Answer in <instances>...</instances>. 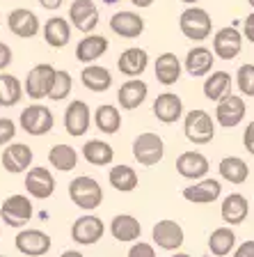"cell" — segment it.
<instances>
[{"instance_id": "obj_1", "label": "cell", "mask_w": 254, "mask_h": 257, "mask_svg": "<svg viewBox=\"0 0 254 257\" xmlns=\"http://www.w3.org/2000/svg\"><path fill=\"white\" fill-rule=\"evenodd\" d=\"M183 134L192 145H208L215 138V122L211 112L204 108H192L188 115H183Z\"/></svg>"}, {"instance_id": "obj_2", "label": "cell", "mask_w": 254, "mask_h": 257, "mask_svg": "<svg viewBox=\"0 0 254 257\" xmlns=\"http://www.w3.org/2000/svg\"><path fill=\"white\" fill-rule=\"evenodd\" d=\"M179 28L185 39H190V42H204V39L211 37V32H213L211 14H208L206 10H201V7H188V10H183L179 16Z\"/></svg>"}, {"instance_id": "obj_3", "label": "cell", "mask_w": 254, "mask_h": 257, "mask_svg": "<svg viewBox=\"0 0 254 257\" xmlns=\"http://www.w3.org/2000/svg\"><path fill=\"white\" fill-rule=\"evenodd\" d=\"M69 198L76 207L92 211V209L101 207V202H103V188L94 177L80 175L69 184Z\"/></svg>"}, {"instance_id": "obj_4", "label": "cell", "mask_w": 254, "mask_h": 257, "mask_svg": "<svg viewBox=\"0 0 254 257\" xmlns=\"http://www.w3.org/2000/svg\"><path fill=\"white\" fill-rule=\"evenodd\" d=\"M165 156V143L158 134H140L138 138L133 140V159L138 161L140 166L151 168L156 163H160Z\"/></svg>"}, {"instance_id": "obj_5", "label": "cell", "mask_w": 254, "mask_h": 257, "mask_svg": "<svg viewBox=\"0 0 254 257\" xmlns=\"http://www.w3.org/2000/svg\"><path fill=\"white\" fill-rule=\"evenodd\" d=\"M55 76H58V69L53 64L42 62V64H35L30 71H28V78H26V94L30 99H48L51 90H53V83H55Z\"/></svg>"}, {"instance_id": "obj_6", "label": "cell", "mask_w": 254, "mask_h": 257, "mask_svg": "<svg viewBox=\"0 0 254 257\" xmlns=\"http://www.w3.org/2000/svg\"><path fill=\"white\" fill-rule=\"evenodd\" d=\"M32 202L28 195H10V198L3 200L0 204V218L3 223L10 225V227H16V230H21L30 223L32 218Z\"/></svg>"}, {"instance_id": "obj_7", "label": "cell", "mask_w": 254, "mask_h": 257, "mask_svg": "<svg viewBox=\"0 0 254 257\" xmlns=\"http://www.w3.org/2000/svg\"><path fill=\"white\" fill-rule=\"evenodd\" d=\"M19 124H21L23 134L28 136H46L55 124L53 112L48 110L42 103H35V106H28L21 110L19 115Z\"/></svg>"}, {"instance_id": "obj_8", "label": "cell", "mask_w": 254, "mask_h": 257, "mask_svg": "<svg viewBox=\"0 0 254 257\" xmlns=\"http://www.w3.org/2000/svg\"><path fill=\"white\" fill-rule=\"evenodd\" d=\"M103 232H106V225L94 214L80 216V218H76L74 225H71V239H74V243H78V246H94V243H99Z\"/></svg>"}, {"instance_id": "obj_9", "label": "cell", "mask_w": 254, "mask_h": 257, "mask_svg": "<svg viewBox=\"0 0 254 257\" xmlns=\"http://www.w3.org/2000/svg\"><path fill=\"white\" fill-rule=\"evenodd\" d=\"M245 35L236 26H224L213 35V51L220 60H233L243 51Z\"/></svg>"}, {"instance_id": "obj_10", "label": "cell", "mask_w": 254, "mask_h": 257, "mask_svg": "<svg viewBox=\"0 0 254 257\" xmlns=\"http://www.w3.org/2000/svg\"><path fill=\"white\" fill-rule=\"evenodd\" d=\"M14 246L16 250L21 252V255H28V257H42L51 250L53 246V241L51 236L46 234L44 230H37V227H30V230H23L16 234L14 239Z\"/></svg>"}, {"instance_id": "obj_11", "label": "cell", "mask_w": 254, "mask_h": 257, "mask_svg": "<svg viewBox=\"0 0 254 257\" xmlns=\"http://www.w3.org/2000/svg\"><path fill=\"white\" fill-rule=\"evenodd\" d=\"M245 110H247V106H245V99L243 96H236V94H224L220 101H217L215 106V122L220 124V126L224 128H233L238 126L240 122L245 119Z\"/></svg>"}, {"instance_id": "obj_12", "label": "cell", "mask_w": 254, "mask_h": 257, "mask_svg": "<svg viewBox=\"0 0 254 257\" xmlns=\"http://www.w3.org/2000/svg\"><path fill=\"white\" fill-rule=\"evenodd\" d=\"M151 239H154V243L158 248H163V250L167 252H176L181 246H183L185 241V232L183 227H181L176 220H158V223L154 225V230H151Z\"/></svg>"}, {"instance_id": "obj_13", "label": "cell", "mask_w": 254, "mask_h": 257, "mask_svg": "<svg viewBox=\"0 0 254 257\" xmlns=\"http://www.w3.org/2000/svg\"><path fill=\"white\" fill-rule=\"evenodd\" d=\"M69 21L83 35L94 32L99 26V5L94 0H74L69 5Z\"/></svg>"}, {"instance_id": "obj_14", "label": "cell", "mask_w": 254, "mask_h": 257, "mask_svg": "<svg viewBox=\"0 0 254 257\" xmlns=\"http://www.w3.org/2000/svg\"><path fill=\"white\" fill-rule=\"evenodd\" d=\"M92 110L90 106L80 99H74V101L67 106L64 110V128H67V134L74 136V138H80V136L87 134V128L92 124Z\"/></svg>"}, {"instance_id": "obj_15", "label": "cell", "mask_w": 254, "mask_h": 257, "mask_svg": "<svg viewBox=\"0 0 254 257\" xmlns=\"http://www.w3.org/2000/svg\"><path fill=\"white\" fill-rule=\"evenodd\" d=\"M7 28H10L12 35H16V37L21 39H32L39 35V28H42V23H39L37 14L30 10H26V7H19V10H12L10 16H7Z\"/></svg>"}, {"instance_id": "obj_16", "label": "cell", "mask_w": 254, "mask_h": 257, "mask_svg": "<svg viewBox=\"0 0 254 257\" xmlns=\"http://www.w3.org/2000/svg\"><path fill=\"white\" fill-rule=\"evenodd\" d=\"M26 191L35 200H46L55 193V177L48 168H30L26 172Z\"/></svg>"}, {"instance_id": "obj_17", "label": "cell", "mask_w": 254, "mask_h": 257, "mask_svg": "<svg viewBox=\"0 0 254 257\" xmlns=\"http://www.w3.org/2000/svg\"><path fill=\"white\" fill-rule=\"evenodd\" d=\"M215 51L206 46H195L185 53V60H183V67L188 71V76L192 78H204L213 71V62H215Z\"/></svg>"}, {"instance_id": "obj_18", "label": "cell", "mask_w": 254, "mask_h": 257, "mask_svg": "<svg viewBox=\"0 0 254 257\" xmlns=\"http://www.w3.org/2000/svg\"><path fill=\"white\" fill-rule=\"evenodd\" d=\"M32 159H35L32 150L28 147V145H23V143H10V145H5V152H3V156H0V161H3V168H5L10 175L28 172Z\"/></svg>"}, {"instance_id": "obj_19", "label": "cell", "mask_w": 254, "mask_h": 257, "mask_svg": "<svg viewBox=\"0 0 254 257\" xmlns=\"http://www.w3.org/2000/svg\"><path fill=\"white\" fill-rule=\"evenodd\" d=\"M181 195L192 204H211L222 195V184L217 179H199L192 186H185Z\"/></svg>"}, {"instance_id": "obj_20", "label": "cell", "mask_w": 254, "mask_h": 257, "mask_svg": "<svg viewBox=\"0 0 254 257\" xmlns=\"http://www.w3.org/2000/svg\"><path fill=\"white\" fill-rule=\"evenodd\" d=\"M154 115L163 124H174L183 117V101L174 92H165L154 99Z\"/></svg>"}, {"instance_id": "obj_21", "label": "cell", "mask_w": 254, "mask_h": 257, "mask_svg": "<svg viewBox=\"0 0 254 257\" xmlns=\"http://www.w3.org/2000/svg\"><path fill=\"white\" fill-rule=\"evenodd\" d=\"M110 30L117 37L135 39L144 32V19L135 12H117L110 16Z\"/></svg>"}, {"instance_id": "obj_22", "label": "cell", "mask_w": 254, "mask_h": 257, "mask_svg": "<svg viewBox=\"0 0 254 257\" xmlns=\"http://www.w3.org/2000/svg\"><path fill=\"white\" fill-rule=\"evenodd\" d=\"M211 170L208 166V159L201 152H183L176 159V172H179L183 179H204L206 172Z\"/></svg>"}, {"instance_id": "obj_23", "label": "cell", "mask_w": 254, "mask_h": 257, "mask_svg": "<svg viewBox=\"0 0 254 257\" xmlns=\"http://www.w3.org/2000/svg\"><path fill=\"white\" fill-rule=\"evenodd\" d=\"M147 94H149V85L142 78H128L117 92V101H119L122 110H135V108H140L144 103Z\"/></svg>"}, {"instance_id": "obj_24", "label": "cell", "mask_w": 254, "mask_h": 257, "mask_svg": "<svg viewBox=\"0 0 254 257\" xmlns=\"http://www.w3.org/2000/svg\"><path fill=\"white\" fill-rule=\"evenodd\" d=\"M149 67V53L144 51V48H126L119 58H117V69L122 71L124 76H128V78H138V76H142L144 71H147Z\"/></svg>"}, {"instance_id": "obj_25", "label": "cell", "mask_w": 254, "mask_h": 257, "mask_svg": "<svg viewBox=\"0 0 254 257\" xmlns=\"http://www.w3.org/2000/svg\"><path fill=\"white\" fill-rule=\"evenodd\" d=\"M110 234L119 243H133V241H140V236H142V225L131 214H117L110 220Z\"/></svg>"}, {"instance_id": "obj_26", "label": "cell", "mask_w": 254, "mask_h": 257, "mask_svg": "<svg viewBox=\"0 0 254 257\" xmlns=\"http://www.w3.org/2000/svg\"><path fill=\"white\" fill-rule=\"evenodd\" d=\"M108 46H110L108 37H103V35H94V32H87V35L78 42V46H76V60L83 62V64H90V62L99 60L101 55L106 53Z\"/></svg>"}, {"instance_id": "obj_27", "label": "cell", "mask_w": 254, "mask_h": 257, "mask_svg": "<svg viewBox=\"0 0 254 257\" xmlns=\"http://www.w3.org/2000/svg\"><path fill=\"white\" fill-rule=\"evenodd\" d=\"M71 26L74 23L67 21L64 16H53L44 23V42L51 48H64L71 39Z\"/></svg>"}, {"instance_id": "obj_28", "label": "cell", "mask_w": 254, "mask_h": 257, "mask_svg": "<svg viewBox=\"0 0 254 257\" xmlns=\"http://www.w3.org/2000/svg\"><path fill=\"white\" fill-rule=\"evenodd\" d=\"M247 214H249V202H247V198H245V195H240V193H231V195H227V198L222 200L220 216H222V220L227 225L245 223Z\"/></svg>"}, {"instance_id": "obj_29", "label": "cell", "mask_w": 254, "mask_h": 257, "mask_svg": "<svg viewBox=\"0 0 254 257\" xmlns=\"http://www.w3.org/2000/svg\"><path fill=\"white\" fill-rule=\"evenodd\" d=\"M80 83L90 92H108L112 87V74L106 67H99V64L90 62L80 71Z\"/></svg>"}, {"instance_id": "obj_30", "label": "cell", "mask_w": 254, "mask_h": 257, "mask_svg": "<svg viewBox=\"0 0 254 257\" xmlns=\"http://www.w3.org/2000/svg\"><path fill=\"white\" fill-rule=\"evenodd\" d=\"M154 71H156V78L158 83L163 85H174L176 80L181 78V60L176 58V53H160L156 58V64H154Z\"/></svg>"}, {"instance_id": "obj_31", "label": "cell", "mask_w": 254, "mask_h": 257, "mask_svg": "<svg viewBox=\"0 0 254 257\" xmlns=\"http://www.w3.org/2000/svg\"><path fill=\"white\" fill-rule=\"evenodd\" d=\"M217 172L222 177L224 182L238 186V184H245L249 177V168L240 156H224L220 163H217Z\"/></svg>"}, {"instance_id": "obj_32", "label": "cell", "mask_w": 254, "mask_h": 257, "mask_svg": "<svg viewBox=\"0 0 254 257\" xmlns=\"http://www.w3.org/2000/svg\"><path fill=\"white\" fill-rule=\"evenodd\" d=\"M208 250L215 257H227L236 250V232L233 227L224 225V227H217V230L211 232L208 236Z\"/></svg>"}, {"instance_id": "obj_33", "label": "cell", "mask_w": 254, "mask_h": 257, "mask_svg": "<svg viewBox=\"0 0 254 257\" xmlns=\"http://www.w3.org/2000/svg\"><path fill=\"white\" fill-rule=\"evenodd\" d=\"M83 156L90 166H96V168H103V166H110L112 159H115V150L112 145L103 143V140H87L83 145Z\"/></svg>"}, {"instance_id": "obj_34", "label": "cell", "mask_w": 254, "mask_h": 257, "mask_svg": "<svg viewBox=\"0 0 254 257\" xmlns=\"http://www.w3.org/2000/svg\"><path fill=\"white\" fill-rule=\"evenodd\" d=\"M94 124L101 134H117L122 128V112L112 103H101L94 110Z\"/></svg>"}, {"instance_id": "obj_35", "label": "cell", "mask_w": 254, "mask_h": 257, "mask_svg": "<svg viewBox=\"0 0 254 257\" xmlns=\"http://www.w3.org/2000/svg\"><path fill=\"white\" fill-rule=\"evenodd\" d=\"M201 90H204V96L208 101H220L224 94L231 92V74L229 71H211Z\"/></svg>"}, {"instance_id": "obj_36", "label": "cell", "mask_w": 254, "mask_h": 257, "mask_svg": "<svg viewBox=\"0 0 254 257\" xmlns=\"http://www.w3.org/2000/svg\"><path fill=\"white\" fill-rule=\"evenodd\" d=\"M48 163L60 172H71L76 166H78V152H76L71 145L58 143L51 147V152H48Z\"/></svg>"}, {"instance_id": "obj_37", "label": "cell", "mask_w": 254, "mask_h": 257, "mask_svg": "<svg viewBox=\"0 0 254 257\" xmlns=\"http://www.w3.org/2000/svg\"><path fill=\"white\" fill-rule=\"evenodd\" d=\"M108 182H110V186L115 188V191L131 193L138 188L140 177L131 166H115L110 172H108Z\"/></svg>"}, {"instance_id": "obj_38", "label": "cell", "mask_w": 254, "mask_h": 257, "mask_svg": "<svg viewBox=\"0 0 254 257\" xmlns=\"http://www.w3.org/2000/svg\"><path fill=\"white\" fill-rule=\"evenodd\" d=\"M26 87L21 85V80L12 74H0V106L12 108L23 99Z\"/></svg>"}, {"instance_id": "obj_39", "label": "cell", "mask_w": 254, "mask_h": 257, "mask_svg": "<svg viewBox=\"0 0 254 257\" xmlns=\"http://www.w3.org/2000/svg\"><path fill=\"white\" fill-rule=\"evenodd\" d=\"M71 85H74V80H71V74L67 69H58V76H55V83H53V90L48 94L51 101H62L67 96L71 94Z\"/></svg>"}, {"instance_id": "obj_40", "label": "cell", "mask_w": 254, "mask_h": 257, "mask_svg": "<svg viewBox=\"0 0 254 257\" xmlns=\"http://www.w3.org/2000/svg\"><path fill=\"white\" fill-rule=\"evenodd\" d=\"M236 85H238L243 96L254 99V64H240L238 71H236Z\"/></svg>"}, {"instance_id": "obj_41", "label": "cell", "mask_w": 254, "mask_h": 257, "mask_svg": "<svg viewBox=\"0 0 254 257\" xmlns=\"http://www.w3.org/2000/svg\"><path fill=\"white\" fill-rule=\"evenodd\" d=\"M16 136V124L7 117H0V147H5L14 140Z\"/></svg>"}, {"instance_id": "obj_42", "label": "cell", "mask_w": 254, "mask_h": 257, "mask_svg": "<svg viewBox=\"0 0 254 257\" xmlns=\"http://www.w3.org/2000/svg\"><path fill=\"white\" fill-rule=\"evenodd\" d=\"M156 255V250H154V246L151 243H135L133 241V246L128 248V257H154Z\"/></svg>"}, {"instance_id": "obj_43", "label": "cell", "mask_w": 254, "mask_h": 257, "mask_svg": "<svg viewBox=\"0 0 254 257\" xmlns=\"http://www.w3.org/2000/svg\"><path fill=\"white\" fill-rule=\"evenodd\" d=\"M12 60H14V53H12V48L7 46L5 42H0V71H5L7 67L12 64Z\"/></svg>"}, {"instance_id": "obj_44", "label": "cell", "mask_w": 254, "mask_h": 257, "mask_svg": "<svg viewBox=\"0 0 254 257\" xmlns=\"http://www.w3.org/2000/svg\"><path fill=\"white\" fill-rule=\"evenodd\" d=\"M243 145H245V150L254 156V119L245 126V131H243Z\"/></svg>"}, {"instance_id": "obj_45", "label": "cell", "mask_w": 254, "mask_h": 257, "mask_svg": "<svg viewBox=\"0 0 254 257\" xmlns=\"http://www.w3.org/2000/svg\"><path fill=\"white\" fill-rule=\"evenodd\" d=\"M243 35H245V39H247L249 44H254V14L245 16V21H243Z\"/></svg>"}, {"instance_id": "obj_46", "label": "cell", "mask_w": 254, "mask_h": 257, "mask_svg": "<svg viewBox=\"0 0 254 257\" xmlns=\"http://www.w3.org/2000/svg\"><path fill=\"white\" fill-rule=\"evenodd\" d=\"M233 255L236 257H254V241H245V243L236 246Z\"/></svg>"}, {"instance_id": "obj_47", "label": "cell", "mask_w": 254, "mask_h": 257, "mask_svg": "<svg viewBox=\"0 0 254 257\" xmlns=\"http://www.w3.org/2000/svg\"><path fill=\"white\" fill-rule=\"evenodd\" d=\"M62 3L64 0H39V5H42L44 10H60Z\"/></svg>"}, {"instance_id": "obj_48", "label": "cell", "mask_w": 254, "mask_h": 257, "mask_svg": "<svg viewBox=\"0 0 254 257\" xmlns=\"http://www.w3.org/2000/svg\"><path fill=\"white\" fill-rule=\"evenodd\" d=\"M131 5H135V7H140V10H142V7H151V5H154V0H131Z\"/></svg>"}, {"instance_id": "obj_49", "label": "cell", "mask_w": 254, "mask_h": 257, "mask_svg": "<svg viewBox=\"0 0 254 257\" xmlns=\"http://www.w3.org/2000/svg\"><path fill=\"white\" fill-rule=\"evenodd\" d=\"M181 3H183V5H197L199 0H181Z\"/></svg>"}, {"instance_id": "obj_50", "label": "cell", "mask_w": 254, "mask_h": 257, "mask_svg": "<svg viewBox=\"0 0 254 257\" xmlns=\"http://www.w3.org/2000/svg\"><path fill=\"white\" fill-rule=\"evenodd\" d=\"M3 225H5V223H3V218H0V234H3Z\"/></svg>"}, {"instance_id": "obj_51", "label": "cell", "mask_w": 254, "mask_h": 257, "mask_svg": "<svg viewBox=\"0 0 254 257\" xmlns=\"http://www.w3.org/2000/svg\"><path fill=\"white\" fill-rule=\"evenodd\" d=\"M247 3H249V7H252V10H254V0H247Z\"/></svg>"}]
</instances>
